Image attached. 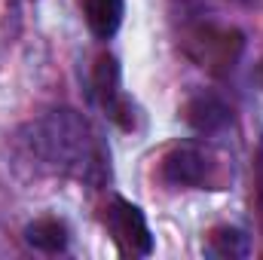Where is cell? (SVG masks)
I'll return each instance as SVG.
<instances>
[{
  "label": "cell",
  "instance_id": "obj_2",
  "mask_svg": "<svg viewBox=\"0 0 263 260\" xmlns=\"http://www.w3.org/2000/svg\"><path fill=\"white\" fill-rule=\"evenodd\" d=\"M187 52L211 73H230L245 52V34L239 28L199 25L187 37Z\"/></svg>",
  "mask_w": 263,
  "mask_h": 260
},
{
  "label": "cell",
  "instance_id": "obj_4",
  "mask_svg": "<svg viewBox=\"0 0 263 260\" xmlns=\"http://www.w3.org/2000/svg\"><path fill=\"white\" fill-rule=\"evenodd\" d=\"M92 86H95V98L110 114V120H117L120 129H132L135 120H132L129 101L123 98V70L114 55H98L92 70Z\"/></svg>",
  "mask_w": 263,
  "mask_h": 260
},
{
  "label": "cell",
  "instance_id": "obj_5",
  "mask_svg": "<svg viewBox=\"0 0 263 260\" xmlns=\"http://www.w3.org/2000/svg\"><path fill=\"white\" fill-rule=\"evenodd\" d=\"M159 175L172 187H199L208 178V159L196 147H175L172 153H165Z\"/></svg>",
  "mask_w": 263,
  "mask_h": 260
},
{
  "label": "cell",
  "instance_id": "obj_8",
  "mask_svg": "<svg viewBox=\"0 0 263 260\" xmlns=\"http://www.w3.org/2000/svg\"><path fill=\"white\" fill-rule=\"evenodd\" d=\"M67 239H70L67 236V227L62 220H55V217H40V220H34V224L25 227V242L31 248H37V251H43V254L65 251Z\"/></svg>",
  "mask_w": 263,
  "mask_h": 260
},
{
  "label": "cell",
  "instance_id": "obj_7",
  "mask_svg": "<svg viewBox=\"0 0 263 260\" xmlns=\"http://www.w3.org/2000/svg\"><path fill=\"white\" fill-rule=\"evenodd\" d=\"M83 15L98 40H110L126 15V0H83Z\"/></svg>",
  "mask_w": 263,
  "mask_h": 260
},
{
  "label": "cell",
  "instance_id": "obj_3",
  "mask_svg": "<svg viewBox=\"0 0 263 260\" xmlns=\"http://www.w3.org/2000/svg\"><path fill=\"white\" fill-rule=\"evenodd\" d=\"M104 220H107V230H110V236H114V242L120 245L123 254L147 257L153 251V233L147 227V217L129 199H114Z\"/></svg>",
  "mask_w": 263,
  "mask_h": 260
},
{
  "label": "cell",
  "instance_id": "obj_1",
  "mask_svg": "<svg viewBox=\"0 0 263 260\" xmlns=\"http://www.w3.org/2000/svg\"><path fill=\"white\" fill-rule=\"evenodd\" d=\"M31 147L55 172L95 178V169L98 172L104 169V153H101L95 135L86 129V123L77 114H70V110H55L46 120H40L34 126Z\"/></svg>",
  "mask_w": 263,
  "mask_h": 260
},
{
  "label": "cell",
  "instance_id": "obj_10",
  "mask_svg": "<svg viewBox=\"0 0 263 260\" xmlns=\"http://www.w3.org/2000/svg\"><path fill=\"white\" fill-rule=\"evenodd\" d=\"M257 80H260V86H263V62H260V67H257Z\"/></svg>",
  "mask_w": 263,
  "mask_h": 260
},
{
  "label": "cell",
  "instance_id": "obj_6",
  "mask_svg": "<svg viewBox=\"0 0 263 260\" xmlns=\"http://www.w3.org/2000/svg\"><path fill=\"white\" fill-rule=\"evenodd\" d=\"M184 120L190 123V129L202 132V135H211V132H220L230 126L233 110H230V104L220 95H214V92H196L187 101V107H184Z\"/></svg>",
  "mask_w": 263,
  "mask_h": 260
},
{
  "label": "cell",
  "instance_id": "obj_9",
  "mask_svg": "<svg viewBox=\"0 0 263 260\" xmlns=\"http://www.w3.org/2000/svg\"><path fill=\"white\" fill-rule=\"evenodd\" d=\"M211 257H245L248 254V236L236 227H220L211 233L208 239V248H205Z\"/></svg>",
  "mask_w": 263,
  "mask_h": 260
}]
</instances>
